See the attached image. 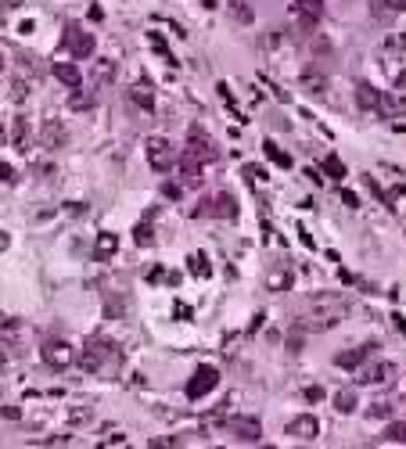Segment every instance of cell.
I'll use <instances>...</instances> for the list:
<instances>
[{"instance_id": "obj_1", "label": "cell", "mask_w": 406, "mask_h": 449, "mask_svg": "<svg viewBox=\"0 0 406 449\" xmlns=\"http://www.w3.org/2000/svg\"><path fill=\"white\" fill-rule=\"evenodd\" d=\"M341 320H345V302H341V299H331V295H320V299L313 302V313H309L306 327H309V331H331V327H338Z\"/></svg>"}, {"instance_id": "obj_2", "label": "cell", "mask_w": 406, "mask_h": 449, "mask_svg": "<svg viewBox=\"0 0 406 449\" xmlns=\"http://www.w3.org/2000/svg\"><path fill=\"white\" fill-rule=\"evenodd\" d=\"M144 151H148V165H151L155 173H165V170L177 165V151H172V144L162 140V137H148Z\"/></svg>"}, {"instance_id": "obj_3", "label": "cell", "mask_w": 406, "mask_h": 449, "mask_svg": "<svg viewBox=\"0 0 406 449\" xmlns=\"http://www.w3.org/2000/svg\"><path fill=\"white\" fill-rule=\"evenodd\" d=\"M40 356H43V363H47L50 370H65V367L76 363V349H72L69 342H47V345L40 349Z\"/></svg>"}, {"instance_id": "obj_4", "label": "cell", "mask_w": 406, "mask_h": 449, "mask_svg": "<svg viewBox=\"0 0 406 449\" xmlns=\"http://www.w3.org/2000/svg\"><path fill=\"white\" fill-rule=\"evenodd\" d=\"M219 384V374H216V367H198L194 370V377L187 381V399H202V396H209V392Z\"/></svg>"}, {"instance_id": "obj_5", "label": "cell", "mask_w": 406, "mask_h": 449, "mask_svg": "<svg viewBox=\"0 0 406 449\" xmlns=\"http://www.w3.org/2000/svg\"><path fill=\"white\" fill-rule=\"evenodd\" d=\"M226 431L234 435L238 442H259L263 438V424L256 417H230L226 421Z\"/></svg>"}, {"instance_id": "obj_6", "label": "cell", "mask_w": 406, "mask_h": 449, "mask_svg": "<svg viewBox=\"0 0 406 449\" xmlns=\"http://www.w3.org/2000/svg\"><path fill=\"white\" fill-rule=\"evenodd\" d=\"M287 435L299 438V442H313V438L320 435V421H317L313 414H299L292 424H287Z\"/></svg>"}, {"instance_id": "obj_7", "label": "cell", "mask_w": 406, "mask_h": 449, "mask_svg": "<svg viewBox=\"0 0 406 449\" xmlns=\"http://www.w3.org/2000/svg\"><path fill=\"white\" fill-rule=\"evenodd\" d=\"M198 216H219V219H234V216H238V205H234V198H230V194H216L212 201H202Z\"/></svg>"}, {"instance_id": "obj_8", "label": "cell", "mask_w": 406, "mask_h": 449, "mask_svg": "<svg viewBox=\"0 0 406 449\" xmlns=\"http://www.w3.org/2000/svg\"><path fill=\"white\" fill-rule=\"evenodd\" d=\"M292 11H295V18H299L306 29H313V26L324 18V0H295Z\"/></svg>"}, {"instance_id": "obj_9", "label": "cell", "mask_w": 406, "mask_h": 449, "mask_svg": "<svg viewBox=\"0 0 406 449\" xmlns=\"http://www.w3.org/2000/svg\"><path fill=\"white\" fill-rule=\"evenodd\" d=\"M202 165H205V162L184 148L180 158H177V177H184V184H198V180H202Z\"/></svg>"}, {"instance_id": "obj_10", "label": "cell", "mask_w": 406, "mask_h": 449, "mask_svg": "<svg viewBox=\"0 0 406 449\" xmlns=\"http://www.w3.org/2000/svg\"><path fill=\"white\" fill-rule=\"evenodd\" d=\"M40 137H43V148H62L65 140H69V130H65V123L62 119H43V130H40Z\"/></svg>"}, {"instance_id": "obj_11", "label": "cell", "mask_w": 406, "mask_h": 449, "mask_svg": "<svg viewBox=\"0 0 406 449\" xmlns=\"http://www.w3.org/2000/svg\"><path fill=\"white\" fill-rule=\"evenodd\" d=\"M111 79H115V62L111 58H97L94 69H90V94L94 90H104Z\"/></svg>"}, {"instance_id": "obj_12", "label": "cell", "mask_w": 406, "mask_h": 449, "mask_svg": "<svg viewBox=\"0 0 406 449\" xmlns=\"http://www.w3.org/2000/svg\"><path fill=\"white\" fill-rule=\"evenodd\" d=\"M65 40H69V47H72L76 58H90V54H94V36H90V33H83L79 26H69Z\"/></svg>"}, {"instance_id": "obj_13", "label": "cell", "mask_w": 406, "mask_h": 449, "mask_svg": "<svg viewBox=\"0 0 406 449\" xmlns=\"http://www.w3.org/2000/svg\"><path fill=\"white\" fill-rule=\"evenodd\" d=\"M392 374H395V367H392V363H374V367L360 370L356 384H388V381H392Z\"/></svg>"}, {"instance_id": "obj_14", "label": "cell", "mask_w": 406, "mask_h": 449, "mask_svg": "<svg viewBox=\"0 0 406 449\" xmlns=\"http://www.w3.org/2000/svg\"><path fill=\"white\" fill-rule=\"evenodd\" d=\"M108 356H111V345H104V342H90V345L83 349V367H87V370H101Z\"/></svg>"}, {"instance_id": "obj_15", "label": "cell", "mask_w": 406, "mask_h": 449, "mask_svg": "<svg viewBox=\"0 0 406 449\" xmlns=\"http://www.w3.org/2000/svg\"><path fill=\"white\" fill-rule=\"evenodd\" d=\"M115 252H119V234H97V241H94V259L97 262H104V259H111Z\"/></svg>"}, {"instance_id": "obj_16", "label": "cell", "mask_w": 406, "mask_h": 449, "mask_svg": "<svg viewBox=\"0 0 406 449\" xmlns=\"http://www.w3.org/2000/svg\"><path fill=\"white\" fill-rule=\"evenodd\" d=\"M356 101H360V108H367V111H381V108H385V97H381L371 83H360V87H356Z\"/></svg>"}, {"instance_id": "obj_17", "label": "cell", "mask_w": 406, "mask_h": 449, "mask_svg": "<svg viewBox=\"0 0 406 449\" xmlns=\"http://www.w3.org/2000/svg\"><path fill=\"white\" fill-rule=\"evenodd\" d=\"M54 76H57V83H65L69 90H79V87H83L79 69H76V65H69V62H57V65H54Z\"/></svg>"}, {"instance_id": "obj_18", "label": "cell", "mask_w": 406, "mask_h": 449, "mask_svg": "<svg viewBox=\"0 0 406 449\" xmlns=\"http://www.w3.org/2000/svg\"><path fill=\"white\" fill-rule=\"evenodd\" d=\"M371 349H374V345H360V349H353V353H341L334 363H338L341 370H356V367H360V363L371 356Z\"/></svg>"}, {"instance_id": "obj_19", "label": "cell", "mask_w": 406, "mask_h": 449, "mask_svg": "<svg viewBox=\"0 0 406 449\" xmlns=\"http://www.w3.org/2000/svg\"><path fill=\"white\" fill-rule=\"evenodd\" d=\"M22 338H26V331H22L18 320H0V342H4V345H18Z\"/></svg>"}, {"instance_id": "obj_20", "label": "cell", "mask_w": 406, "mask_h": 449, "mask_svg": "<svg viewBox=\"0 0 406 449\" xmlns=\"http://www.w3.org/2000/svg\"><path fill=\"white\" fill-rule=\"evenodd\" d=\"M187 151H191V155H198L202 162H209V158H212V144H209V137H202V130H191Z\"/></svg>"}, {"instance_id": "obj_21", "label": "cell", "mask_w": 406, "mask_h": 449, "mask_svg": "<svg viewBox=\"0 0 406 449\" xmlns=\"http://www.w3.org/2000/svg\"><path fill=\"white\" fill-rule=\"evenodd\" d=\"M130 97H133V104H137V108H144V111H151V108H155V94H151V87H148V83H137V87L130 90Z\"/></svg>"}, {"instance_id": "obj_22", "label": "cell", "mask_w": 406, "mask_h": 449, "mask_svg": "<svg viewBox=\"0 0 406 449\" xmlns=\"http://www.w3.org/2000/svg\"><path fill=\"white\" fill-rule=\"evenodd\" d=\"M266 288L270 292H287V288H292V273H287V270H273L266 277Z\"/></svg>"}, {"instance_id": "obj_23", "label": "cell", "mask_w": 406, "mask_h": 449, "mask_svg": "<svg viewBox=\"0 0 406 449\" xmlns=\"http://www.w3.org/2000/svg\"><path fill=\"white\" fill-rule=\"evenodd\" d=\"M230 15H234L241 26H252V18H256V11L248 8V0H230Z\"/></svg>"}, {"instance_id": "obj_24", "label": "cell", "mask_w": 406, "mask_h": 449, "mask_svg": "<svg viewBox=\"0 0 406 449\" xmlns=\"http://www.w3.org/2000/svg\"><path fill=\"white\" fill-rule=\"evenodd\" d=\"M334 410L338 414H353L356 410V392H349V388L338 392V396H334Z\"/></svg>"}, {"instance_id": "obj_25", "label": "cell", "mask_w": 406, "mask_h": 449, "mask_svg": "<svg viewBox=\"0 0 406 449\" xmlns=\"http://www.w3.org/2000/svg\"><path fill=\"white\" fill-rule=\"evenodd\" d=\"M15 148L18 151H29V126H26V119H15Z\"/></svg>"}, {"instance_id": "obj_26", "label": "cell", "mask_w": 406, "mask_h": 449, "mask_svg": "<svg viewBox=\"0 0 406 449\" xmlns=\"http://www.w3.org/2000/svg\"><path fill=\"white\" fill-rule=\"evenodd\" d=\"M324 173H327V177H334V180H345V177H349V173H345V165H341L334 155H327V158H324Z\"/></svg>"}, {"instance_id": "obj_27", "label": "cell", "mask_w": 406, "mask_h": 449, "mask_svg": "<svg viewBox=\"0 0 406 449\" xmlns=\"http://www.w3.org/2000/svg\"><path fill=\"white\" fill-rule=\"evenodd\" d=\"M94 421V410L90 406H72L69 410V424H90Z\"/></svg>"}, {"instance_id": "obj_28", "label": "cell", "mask_w": 406, "mask_h": 449, "mask_svg": "<svg viewBox=\"0 0 406 449\" xmlns=\"http://www.w3.org/2000/svg\"><path fill=\"white\" fill-rule=\"evenodd\" d=\"M385 438H388V442H395V445H406V424H402V421H395V424H388V431H385Z\"/></svg>"}, {"instance_id": "obj_29", "label": "cell", "mask_w": 406, "mask_h": 449, "mask_svg": "<svg viewBox=\"0 0 406 449\" xmlns=\"http://www.w3.org/2000/svg\"><path fill=\"white\" fill-rule=\"evenodd\" d=\"M385 111H395V116H402V111H406V90H402V94L385 97Z\"/></svg>"}, {"instance_id": "obj_30", "label": "cell", "mask_w": 406, "mask_h": 449, "mask_svg": "<svg viewBox=\"0 0 406 449\" xmlns=\"http://www.w3.org/2000/svg\"><path fill=\"white\" fill-rule=\"evenodd\" d=\"M263 151H266V155H270V158H273L277 165H284V170H292V158H287V155H284V151H280L277 144H263Z\"/></svg>"}, {"instance_id": "obj_31", "label": "cell", "mask_w": 406, "mask_h": 449, "mask_svg": "<svg viewBox=\"0 0 406 449\" xmlns=\"http://www.w3.org/2000/svg\"><path fill=\"white\" fill-rule=\"evenodd\" d=\"M126 442V435L119 431V428H104V438H101V445H123Z\"/></svg>"}, {"instance_id": "obj_32", "label": "cell", "mask_w": 406, "mask_h": 449, "mask_svg": "<svg viewBox=\"0 0 406 449\" xmlns=\"http://www.w3.org/2000/svg\"><path fill=\"white\" fill-rule=\"evenodd\" d=\"M148 43H151V47H155L158 54H162V58H165V62H172V54H169V47H165V40H162L158 33H148Z\"/></svg>"}, {"instance_id": "obj_33", "label": "cell", "mask_w": 406, "mask_h": 449, "mask_svg": "<svg viewBox=\"0 0 406 449\" xmlns=\"http://www.w3.org/2000/svg\"><path fill=\"white\" fill-rule=\"evenodd\" d=\"M209 270H212V266H209L205 255H194V259H191V273H194V277H202V273L209 277Z\"/></svg>"}, {"instance_id": "obj_34", "label": "cell", "mask_w": 406, "mask_h": 449, "mask_svg": "<svg viewBox=\"0 0 406 449\" xmlns=\"http://www.w3.org/2000/svg\"><path fill=\"white\" fill-rule=\"evenodd\" d=\"M367 414H371L374 421H378V417H388V414H392V403H371V410H367Z\"/></svg>"}, {"instance_id": "obj_35", "label": "cell", "mask_w": 406, "mask_h": 449, "mask_svg": "<svg viewBox=\"0 0 406 449\" xmlns=\"http://www.w3.org/2000/svg\"><path fill=\"white\" fill-rule=\"evenodd\" d=\"M306 87H309L313 94H320V90L327 87V79H324V76H306Z\"/></svg>"}, {"instance_id": "obj_36", "label": "cell", "mask_w": 406, "mask_h": 449, "mask_svg": "<svg viewBox=\"0 0 406 449\" xmlns=\"http://www.w3.org/2000/svg\"><path fill=\"white\" fill-rule=\"evenodd\" d=\"M26 90H29V87H26V79H15V87H11V97H15V101H26Z\"/></svg>"}, {"instance_id": "obj_37", "label": "cell", "mask_w": 406, "mask_h": 449, "mask_svg": "<svg viewBox=\"0 0 406 449\" xmlns=\"http://www.w3.org/2000/svg\"><path fill=\"white\" fill-rule=\"evenodd\" d=\"M94 104V94L87 97V94H72V108H90Z\"/></svg>"}, {"instance_id": "obj_38", "label": "cell", "mask_w": 406, "mask_h": 449, "mask_svg": "<svg viewBox=\"0 0 406 449\" xmlns=\"http://www.w3.org/2000/svg\"><path fill=\"white\" fill-rule=\"evenodd\" d=\"M306 399H309V403H320V399H324V388L309 384V388H306Z\"/></svg>"}, {"instance_id": "obj_39", "label": "cell", "mask_w": 406, "mask_h": 449, "mask_svg": "<svg viewBox=\"0 0 406 449\" xmlns=\"http://www.w3.org/2000/svg\"><path fill=\"white\" fill-rule=\"evenodd\" d=\"M137 245H151V227H137Z\"/></svg>"}, {"instance_id": "obj_40", "label": "cell", "mask_w": 406, "mask_h": 449, "mask_svg": "<svg viewBox=\"0 0 406 449\" xmlns=\"http://www.w3.org/2000/svg\"><path fill=\"white\" fill-rule=\"evenodd\" d=\"M162 191H165V198H180V187H177V184H165Z\"/></svg>"}, {"instance_id": "obj_41", "label": "cell", "mask_w": 406, "mask_h": 449, "mask_svg": "<svg viewBox=\"0 0 406 449\" xmlns=\"http://www.w3.org/2000/svg\"><path fill=\"white\" fill-rule=\"evenodd\" d=\"M341 201H345V205H349V209H356V201H360V198H356L353 191H345V194H341Z\"/></svg>"}, {"instance_id": "obj_42", "label": "cell", "mask_w": 406, "mask_h": 449, "mask_svg": "<svg viewBox=\"0 0 406 449\" xmlns=\"http://www.w3.org/2000/svg\"><path fill=\"white\" fill-rule=\"evenodd\" d=\"M385 4H388L392 11H406V0H385Z\"/></svg>"}, {"instance_id": "obj_43", "label": "cell", "mask_w": 406, "mask_h": 449, "mask_svg": "<svg viewBox=\"0 0 406 449\" xmlns=\"http://www.w3.org/2000/svg\"><path fill=\"white\" fill-rule=\"evenodd\" d=\"M0 180H11V165H4V162H0Z\"/></svg>"}, {"instance_id": "obj_44", "label": "cell", "mask_w": 406, "mask_h": 449, "mask_svg": "<svg viewBox=\"0 0 406 449\" xmlns=\"http://www.w3.org/2000/svg\"><path fill=\"white\" fill-rule=\"evenodd\" d=\"M8 367V356H4V349H0V370H4Z\"/></svg>"}, {"instance_id": "obj_45", "label": "cell", "mask_w": 406, "mask_h": 449, "mask_svg": "<svg viewBox=\"0 0 406 449\" xmlns=\"http://www.w3.org/2000/svg\"><path fill=\"white\" fill-rule=\"evenodd\" d=\"M0 72H4V54H0Z\"/></svg>"}]
</instances>
